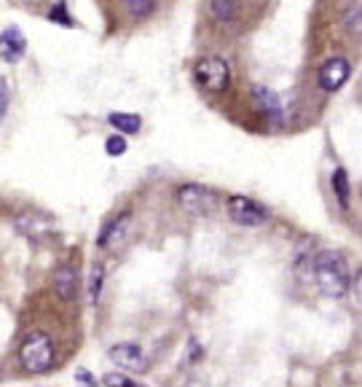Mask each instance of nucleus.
I'll return each mask as SVG.
<instances>
[{
	"label": "nucleus",
	"instance_id": "1",
	"mask_svg": "<svg viewBox=\"0 0 362 387\" xmlns=\"http://www.w3.org/2000/svg\"><path fill=\"white\" fill-rule=\"evenodd\" d=\"M314 282H317V291L327 299H341L349 294L351 280H349V269L344 255L335 253V250H322L314 258Z\"/></svg>",
	"mask_w": 362,
	"mask_h": 387
},
{
	"label": "nucleus",
	"instance_id": "2",
	"mask_svg": "<svg viewBox=\"0 0 362 387\" xmlns=\"http://www.w3.org/2000/svg\"><path fill=\"white\" fill-rule=\"evenodd\" d=\"M19 363H22V369L30 371V374H43V371H49L54 363L52 339L43 334V331L30 334L25 342H22V347H19Z\"/></svg>",
	"mask_w": 362,
	"mask_h": 387
},
{
	"label": "nucleus",
	"instance_id": "3",
	"mask_svg": "<svg viewBox=\"0 0 362 387\" xmlns=\"http://www.w3.org/2000/svg\"><path fill=\"white\" fill-rule=\"evenodd\" d=\"M193 73H196L199 86L207 92H226L231 83V67L220 57H201Z\"/></svg>",
	"mask_w": 362,
	"mask_h": 387
},
{
	"label": "nucleus",
	"instance_id": "4",
	"mask_svg": "<svg viewBox=\"0 0 362 387\" xmlns=\"http://www.w3.org/2000/svg\"><path fill=\"white\" fill-rule=\"evenodd\" d=\"M228 218L239 226H263L268 221V210L250 197H231L228 200Z\"/></svg>",
	"mask_w": 362,
	"mask_h": 387
},
{
	"label": "nucleus",
	"instance_id": "5",
	"mask_svg": "<svg viewBox=\"0 0 362 387\" xmlns=\"http://www.w3.org/2000/svg\"><path fill=\"white\" fill-rule=\"evenodd\" d=\"M177 202H180V207L191 215H207L215 210V204H217V197H215V191L204 186H196V183H188L177 191Z\"/></svg>",
	"mask_w": 362,
	"mask_h": 387
},
{
	"label": "nucleus",
	"instance_id": "6",
	"mask_svg": "<svg viewBox=\"0 0 362 387\" xmlns=\"http://www.w3.org/2000/svg\"><path fill=\"white\" fill-rule=\"evenodd\" d=\"M107 358L116 363L119 369H123V371H132V374H143V371H147L145 355H143V350L137 347L134 342H121V345H113L110 352H107Z\"/></svg>",
	"mask_w": 362,
	"mask_h": 387
},
{
	"label": "nucleus",
	"instance_id": "7",
	"mask_svg": "<svg viewBox=\"0 0 362 387\" xmlns=\"http://www.w3.org/2000/svg\"><path fill=\"white\" fill-rule=\"evenodd\" d=\"M351 76V65L346 57H330L325 65L320 67V86L325 92H338Z\"/></svg>",
	"mask_w": 362,
	"mask_h": 387
},
{
	"label": "nucleus",
	"instance_id": "8",
	"mask_svg": "<svg viewBox=\"0 0 362 387\" xmlns=\"http://www.w3.org/2000/svg\"><path fill=\"white\" fill-rule=\"evenodd\" d=\"M27 52V38L22 35L19 27H3V35H0V57L6 65L19 62Z\"/></svg>",
	"mask_w": 362,
	"mask_h": 387
},
{
	"label": "nucleus",
	"instance_id": "9",
	"mask_svg": "<svg viewBox=\"0 0 362 387\" xmlns=\"http://www.w3.org/2000/svg\"><path fill=\"white\" fill-rule=\"evenodd\" d=\"M76 288H78V275H76V269L67 267V264L56 269V275H54V291H56V296L65 299V301H73Z\"/></svg>",
	"mask_w": 362,
	"mask_h": 387
},
{
	"label": "nucleus",
	"instance_id": "10",
	"mask_svg": "<svg viewBox=\"0 0 362 387\" xmlns=\"http://www.w3.org/2000/svg\"><path fill=\"white\" fill-rule=\"evenodd\" d=\"M255 100H258V103H260V108L266 110L268 119L279 127V124H282V113H284V110H282V100H279V97L271 92V89H266V86H255Z\"/></svg>",
	"mask_w": 362,
	"mask_h": 387
},
{
	"label": "nucleus",
	"instance_id": "11",
	"mask_svg": "<svg viewBox=\"0 0 362 387\" xmlns=\"http://www.w3.org/2000/svg\"><path fill=\"white\" fill-rule=\"evenodd\" d=\"M126 224H129V213H123V215H119V218H113V221H110V224L102 229V234H99L97 245H99V248H110V245H113V240H119L121 234H123Z\"/></svg>",
	"mask_w": 362,
	"mask_h": 387
},
{
	"label": "nucleus",
	"instance_id": "12",
	"mask_svg": "<svg viewBox=\"0 0 362 387\" xmlns=\"http://www.w3.org/2000/svg\"><path fill=\"white\" fill-rule=\"evenodd\" d=\"M107 121H110V127H116V129L123 134L140 132V127H143V119H140L137 113H110Z\"/></svg>",
	"mask_w": 362,
	"mask_h": 387
},
{
	"label": "nucleus",
	"instance_id": "13",
	"mask_svg": "<svg viewBox=\"0 0 362 387\" xmlns=\"http://www.w3.org/2000/svg\"><path fill=\"white\" fill-rule=\"evenodd\" d=\"M330 183H333V191L338 202H341V207H349V197H351V188H349V175L344 167H338L333 170V178H330Z\"/></svg>",
	"mask_w": 362,
	"mask_h": 387
},
{
	"label": "nucleus",
	"instance_id": "14",
	"mask_svg": "<svg viewBox=\"0 0 362 387\" xmlns=\"http://www.w3.org/2000/svg\"><path fill=\"white\" fill-rule=\"evenodd\" d=\"M210 8H212L215 19H220V22H234L236 13H239V0H210Z\"/></svg>",
	"mask_w": 362,
	"mask_h": 387
},
{
	"label": "nucleus",
	"instance_id": "15",
	"mask_svg": "<svg viewBox=\"0 0 362 387\" xmlns=\"http://www.w3.org/2000/svg\"><path fill=\"white\" fill-rule=\"evenodd\" d=\"M123 3H126V8H129L134 19H143L156 8V0H123Z\"/></svg>",
	"mask_w": 362,
	"mask_h": 387
},
{
	"label": "nucleus",
	"instance_id": "16",
	"mask_svg": "<svg viewBox=\"0 0 362 387\" xmlns=\"http://www.w3.org/2000/svg\"><path fill=\"white\" fill-rule=\"evenodd\" d=\"M49 19L62 27H73V19H70V13H67V3H56L52 11H49Z\"/></svg>",
	"mask_w": 362,
	"mask_h": 387
},
{
	"label": "nucleus",
	"instance_id": "17",
	"mask_svg": "<svg viewBox=\"0 0 362 387\" xmlns=\"http://www.w3.org/2000/svg\"><path fill=\"white\" fill-rule=\"evenodd\" d=\"M346 27H349V33H354V35L362 40V6H357V8H351V11H349Z\"/></svg>",
	"mask_w": 362,
	"mask_h": 387
},
{
	"label": "nucleus",
	"instance_id": "18",
	"mask_svg": "<svg viewBox=\"0 0 362 387\" xmlns=\"http://www.w3.org/2000/svg\"><path fill=\"white\" fill-rule=\"evenodd\" d=\"M102 280H105V272L102 267H97L92 272V282H89V299H92V304L99 299V291H102Z\"/></svg>",
	"mask_w": 362,
	"mask_h": 387
},
{
	"label": "nucleus",
	"instance_id": "19",
	"mask_svg": "<svg viewBox=\"0 0 362 387\" xmlns=\"http://www.w3.org/2000/svg\"><path fill=\"white\" fill-rule=\"evenodd\" d=\"M105 151L110 156H121L123 151H126V140H123V134H110L105 140Z\"/></svg>",
	"mask_w": 362,
	"mask_h": 387
},
{
	"label": "nucleus",
	"instance_id": "20",
	"mask_svg": "<svg viewBox=\"0 0 362 387\" xmlns=\"http://www.w3.org/2000/svg\"><path fill=\"white\" fill-rule=\"evenodd\" d=\"M102 385H119V387H134V379H129L126 374H107L102 379Z\"/></svg>",
	"mask_w": 362,
	"mask_h": 387
},
{
	"label": "nucleus",
	"instance_id": "21",
	"mask_svg": "<svg viewBox=\"0 0 362 387\" xmlns=\"http://www.w3.org/2000/svg\"><path fill=\"white\" fill-rule=\"evenodd\" d=\"M351 294H354V301L362 304V272H357V277L351 280Z\"/></svg>",
	"mask_w": 362,
	"mask_h": 387
},
{
	"label": "nucleus",
	"instance_id": "22",
	"mask_svg": "<svg viewBox=\"0 0 362 387\" xmlns=\"http://www.w3.org/2000/svg\"><path fill=\"white\" fill-rule=\"evenodd\" d=\"M76 382H80V385H94V376L86 371V369H78L76 371Z\"/></svg>",
	"mask_w": 362,
	"mask_h": 387
},
{
	"label": "nucleus",
	"instance_id": "23",
	"mask_svg": "<svg viewBox=\"0 0 362 387\" xmlns=\"http://www.w3.org/2000/svg\"><path fill=\"white\" fill-rule=\"evenodd\" d=\"M0 89H3V103H0L3 110H0V113H6V110H8V92H11V89H8V81L6 79L0 81Z\"/></svg>",
	"mask_w": 362,
	"mask_h": 387
}]
</instances>
